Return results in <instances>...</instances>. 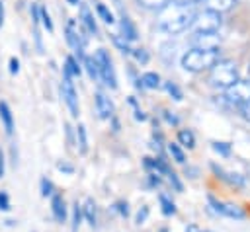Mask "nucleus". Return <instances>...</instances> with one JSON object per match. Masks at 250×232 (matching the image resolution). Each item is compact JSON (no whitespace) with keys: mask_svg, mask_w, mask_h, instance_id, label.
I'll use <instances>...</instances> for the list:
<instances>
[{"mask_svg":"<svg viewBox=\"0 0 250 232\" xmlns=\"http://www.w3.org/2000/svg\"><path fill=\"white\" fill-rule=\"evenodd\" d=\"M4 172H6V160H4V152L0 148V177H4Z\"/></svg>","mask_w":250,"mask_h":232,"instance_id":"79ce46f5","label":"nucleus"},{"mask_svg":"<svg viewBox=\"0 0 250 232\" xmlns=\"http://www.w3.org/2000/svg\"><path fill=\"white\" fill-rule=\"evenodd\" d=\"M211 170H213V174L221 179V181H225V183H229L230 187H244V177L240 175V174H234V172H227L223 166H217V164H211Z\"/></svg>","mask_w":250,"mask_h":232,"instance_id":"9d476101","label":"nucleus"},{"mask_svg":"<svg viewBox=\"0 0 250 232\" xmlns=\"http://www.w3.org/2000/svg\"><path fill=\"white\" fill-rule=\"evenodd\" d=\"M8 68H10V74H18V72H20V60H18L16 57H10Z\"/></svg>","mask_w":250,"mask_h":232,"instance_id":"58836bf2","label":"nucleus"},{"mask_svg":"<svg viewBox=\"0 0 250 232\" xmlns=\"http://www.w3.org/2000/svg\"><path fill=\"white\" fill-rule=\"evenodd\" d=\"M62 72H66V74H70V76H80L82 68L78 66V60H76L74 57H66V62H64V66H62Z\"/></svg>","mask_w":250,"mask_h":232,"instance_id":"5701e85b","label":"nucleus"},{"mask_svg":"<svg viewBox=\"0 0 250 232\" xmlns=\"http://www.w3.org/2000/svg\"><path fill=\"white\" fill-rule=\"evenodd\" d=\"M64 33H66V41H68V45L72 47V51H74L78 57H82V58H84V45H86V35H84V31L78 27V23H76L74 19H70V21L66 23V29H64Z\"/></svg>","mask_w":250,"mask_h":232,"instance_id":"1a4fd4ad","label":"nucleus"},{"mask_svg":"<svg viewBox=\"0 0 250 232\" xmlns=\"http://www.w3.org/2000/svg\"><path fill=\"white\" fill-rule=\"evenodd\" d=\"M178 144L191 150V148L195 146V135H193V131H189V129H180V131H178Z\"/></svg>","mask_w":250,"mask_h":232,"instance_id":"6ab92c4d","label":"nucleus"},{"mask_svg":"<svg viewBox=\"0 0 250 232\" xmlns=\"http://www.w3.org/2000/svg\"><path fill=\"white\" fill-rule=\"evenodd\" d=\"M115 4H117V10H119V19H121L119 23H121V31H123V37H125L127 41H135V39L139 37V31H137L135 23L129 19L127 12H123V8H121L119 0H115Z\"/></svg>","mask_w":250,"mask_h":232,"instance_id":"f8f14e48","label":"nucleus"},{"mask_svg":"<svg viewBox=\"0 0 250 232\" xmlns=\"http://www.w3.org/2000/svg\"><path fill=\"white\" fill-rule=\"evenodd\" d=\"M164 86H166V92H168V94H170V96H172L176 101H180V99H182V90H180V88H178L174 82H166Z\"/></svg>","mask_w":250,"mask_h":232,"instance_id":"473e14b6","label":"nucleus"},{"mask_svg":"<svg viewBox=\"0 0 250 232\" xmlns=\"http://www.w3.org/2000/svg\"><path fill=\"white\" fill-rule=\"evenodd\" d=\"M201 232H215V230H201Z\"/></svg>","mask_w":250,"mask_h":232,"instance_id":"3c124183","label":"nucleus"},{"mask_svg":"<svg viewBox=\"0 0 250 232\" xmlns=\"http://www.w3.org/2000/svg\"><path fill=\"white\" fill-rule=\"evenodd\" d=\"M221 23H223L221 14L211 12V10H201L195 14L191 27L195 29V33H217Z\"/></svg>","mask_w":250,"mask_h":232,"instance_id":"20e7f679","label":"nucleus"},{"mask_svg":"<svg viewBox=\"0 0 250 232\" xmlns=\"http://www.w3.org/2000/svg\"><path fill=\"white\" fill-rule=\"evenodd\" d=\"M66 2L72 4V6H78V4H80V0H66Z\"/></svg>","mask_w":250,"mask_h":232,"instance_id":"8fccbe9b","label":"nucleus"},{"mask_svg":"<svg viewBox=\"0 0 250 232\" xmlns=\"http://www.w3.org/2000/svg\"><path fill=\"white\" fill-rule=\"evenodd\" d=\"M148 213H150V209H148V205H143V207L139 209V213H137V216H135V222H137V224H143V222L146 220V216H148Z\"/></svg>","mask_w":250,"mask_h":232,"instance_id":"c9c22d12","label":"nucleus"},{"mask_svg":"<svg viewBox=\"0 0 250 232\" xmlns=\"http://www.w3.org/2000/svg\"><path fill=\"white\" fill-rule=\"evenodd\" d=\"M82 207L78 205V201L72 205V232H78L80 228V222H82Z\"/></svg>","mask_w":250,"mask_h":232,"instance_id":"bb28decb","label":"nucleus"},{"mask_svg":"<svg viewBox=\"0 0 250 232\" xmlns=\"http://www.w3.org/2000/svg\"><path fill=\"white\" fill-rule=\"evenodd\" d=\"M131 55H133L135 60L141 62V64H146V62H148V53H146V49H133Z\"/></svg>","mask_w":250,"mask_h":232,"instance_id":"72a5a7b5","label":"nucleus"},{"mask_svg":"<svg viewBox=\"0 0 250 232\" xmlns=\"http://www.w3.org/2000/svg\"><path fill=\"white\" fill-rule=\"evenodd\" d=\"M168 179H170V183H172V187H174L176 191H184V185H182V181L178 179V174H176V172H172V174L168 175Z\"/></svg>","mask_w":250,"mask_h":232,"instance_id":"4c0bfd02","label":"nucleus"},{"mask_svg":"<svg viewBox=\"0 0 250 232\" xmlns=\"http://www.w3.org/2000/svg\"><path fill=\"white\" fill-rule=\"evenodd\" d=\"M135 119H139V121H145V119H146V115H145V113H143L139 107H135Z\"/></svg>","mask_w":250,"mask_h":232,"instance_id":"a18cd8bd","label":"nucleus"},{"mask_svg":"<svg viewBox=\"0 0 250 232\" xmlns=\"http://www.w3.org/2000/svg\"><path fill=\"white\" fill-rule=\"evenodd\" d=\"M195 8L189 4H180L176 0H172L170 4H166L162 10H158L156 16V27L168 35H178L182 31H186L188 27H191L193 18H195Z\"/></svg>","mask_w":250,"mask_h":232,"instance_id":"f257e3e1","label":"nucleus"},{"mask_svg":"<svg viewBox=\"0 0 250 232\" xmlns=\"http://www.w3.org/2000/svg\"><path fill=\"white\" fill-rule=\"evenodd\" d=\"M207 203H209V207H211V211H213L215 214H221V216H227V218H234V220L246 218V213H244L238 205H234V203L219 201V199L213 197V195H207Z\"/></svg>","mask_w":250,"mask_h":232,"instance_id":"423d86ee","label":"nucleus"},{"mask_svg":"<svg viewBox=\"0 0 250 232\" xmlns=\"http://www.w3.org/2000/svg\"><path fill=\"white\" fill-rule=\"evenodd\" d=\"M113 43H115V45H117V47H119L123 53H129V55L133 53V49L129 47V41H127L123 35H121V37H119V35H113Z\"/></svg>","mask_w":250,"mask_h":232,"instance_id":"2f4dec72","label":"nucleus"},{"mask_svg":"<svg viewBox=\"0 0 250 232\" xmlns=\"http://www.w3.org/2000/svg\"><path fill=\"white\" fill-rule=\"evenodd\" d=\"M211 146H213V150H215V152H219L221 156H230V144H229V142L213 140V142H211Z\"/></svg>","mask_w":250,"mask_h":232,"instance_id":"c85d7f7f","label":"nucleus"},{"mask_svg":"<svg viewBox=\"0 0 250 232\" xmlns=\"http://www.w3.org/2000/svg\"><path fill=\"white\" fill-rule=\"evenodd\" d=\"M236 2L238 0H203L205 10H211V12H217V14H225V12L232 10Z\"/></svg>","mask_w":250,"mask_h":232,"instance_id":"2eb2a0df","label":"nucleus"},{"mask_svg":"<svg viewBox=\"0 0 250 232\" xmlns=\"http://www.w3.org/2000/svg\"><path fill=\"white\" fill-rule=\"evenodd\" d=\"M57 170H61V172H64V174H72V172H74L72 164H68V162H57Z\"/></svg>","mask_w":250,"mask_h":232,"instance_id":"ea45409f","label":"nucleus"},{"mask_svg":"<svg viewBox=\"0 0 250 232\" xmlns=\"http://www.w3.org/2000/svg\"><path fill=\"white\" fill-rule=\"evenodd\" d=\"M39 14H41V23L45 25V29H47V31H53L55 27H53L51 16H49V12H47V8H45V6H39Z\"/></svg>","mask_w":250,"mask_h":232,"instance_id":"7c9ffc66","label":"nucleus"},{"mask_svg":"<svg viewBox=\"0 0 250 232\" xmlns=\"http://www.w3.org/2000/svg\"><path fill=\"white\" fill-rule=\"evenodd\" d=\"M96 62H98V70H100V78L111 88L115 90L117 88V76H115V70H113V62H111V57L107 55L105 49H98L96 55H94Z\"/></svg>","mask_w":250,"mask_h":232,"instance_id":"39448f33","label":"nucleus"},{"mask_svg":"<svg viewBox=\"0 0 250 232\" xmlns=\"http://www.w3.org/2000/svg\"><path fill=\"white\" fill-rule=\"evenodd\" d=\"M96 111L100 119H111L115 113V105L113 101L104 94V92H96Z\"/></svg>","mask_w":250,"mask_h":232,"instance_id":"9b49d317","label":"nucleus"},{"mask_svg":"<svg viewBox=\"0 0 250 232\" xmlns=\"http://www.w3.org/2000/svg\"><path fill=\"white\" fill-rule=\"evenodd\" d=\"M51 211H53V216L57 222H64L66 220V203H64V197L62 193H53L51 195Z\"/></svg>","mask_w":250,"mask_h":232,"instance_id":"ddd939ff","label":"nucleus"},{"mask_svg":"<svg viewBox=\"0 0 250 232\" xmlns=\"http://www.w3.org/2000/svg\"><path fill=\"white\" fill-rule=\"evenodd\" d=\"M139 82H141V88H148V90L160 88V76H158L156 72H145V74L139 78Z\"/></svg>","mask_w":250,"mask_h":232,"instance_id":"a211bd4d","label":"nucleus"},{"mask_svg":"<svg viewBox=\"0 0 250 232\" xmlns=\"http://www.w3.org/2000/svg\"><path fill=\"white\" fill-rule=\"evenodd\" d=\"M168 152H170V156H172L178 164H184V162H186V154H184V150L180 148L178 142H170V144H168Z\"/></svg>","mask_w":250,"mask_h":232,"instance_id":"a878e982","label":"nucleus"},{"mask_svg":"<svg viewBox=\"0 0 250 232\" xmlns=\"http://www.w3.org/2000/svg\"><path fill=\"white\" fill-rule=\"evenodd\" d=\"M238 80V68L234 64V60L230 58H221L211 70H209V84L215 88H223L227 90L229 86H232Z\"/></svg>","mask_w":250,"mask_h":232,"instance_id":"7ed1b4c3","label":"nucleus"},{"mask_svg":"<svg viewBox=\"0 0 250 232\" xmlns=\"http://www.w3.org/2000/svg\"><path fill=\"white\" fill-rule=\"evenodd\" d=\"M12 209V203H10V195L6 191H0V211H10Z\"/></svg>","mask_w":250,"mask_h":232,"instance_id":"e433bc0d","label":"nucleus"},{"mask_svg":"<svg viewBox=\"0 0 250 232\" xmlns=\"http://www.w3.org/2000/svg\"><path fill=\"white\" fill-rule=\"evenodd\" d=\"M62 74H64V78H62V84H61V96H62V99H64V103H66L70 115H72V117H78V115H80V105H78L76 90H74V86H72V76L66 74V72H62Z\"/></svg>","mask_w":250,"mask_h":232,"instance_id":"0eeeda50","label":"nucleus"},{"mask_svg":"<svg viewBox=\"0 0 250 232\" xmlns=\"http://www.w3.org/2000/svg\"><path fill=\"white\" fill-rule=\"evenodd\" d=\"M10 154H12V164H14V166H18V150H16V146H14V144L10 146Z\"/></svg>","mask_w":250,"mask_h":232,"instance_id":"37998d69","label":"nucleus"},{"mask_svg":"<svg viewBox=\"0 0 250 232\" xmlns=\"http://www.w3.org/2000/svg\"><path fill=\"white\" fill-rule=\"evenodd\" d=\"M240 113H242V117H244L246 121H250V99L240 105Z\"/></svg>","mask_w":250,"mask_h":232,"instance_id":"a19ab883","label":"nucleus"},{"mask_svg":"<svg viewBox=\"0 0 250 232\" xmlns=\"http://www.w3.org/2000/svg\"><path fill=\"white\" fill-rule=\"evenodd\" d=\"M4 25V2L0 0V27Z\"/></svg>","mask_w":250,"mask_h":232,"instance_id":"de8ad7c7","label":"nucleus"},{"mask_svg":"<svg viewBox=\"0 0 250 232\" xmlns=\"http://www.w3.org/2000/svg\"><path fill=\"white\" fill-rule=\"evenodd\" d=\"M76 144H78L80 154L88 152V135H86V127L82 123H78V127H76Z\"/></svg>","mask_w":250,"mask_h":232,"instance_id":"412c9836","label":"nucleus"},{"mask_svg":"<svg viewBox=\"0 0 250 232\" xmlns=\"http://www.w3.org/2000/svg\"><path fill=\"white\" fill-rule=\"evenodd\" d=\"M176 2H180V4H189V6H193V4H197V2H201V0H176Z\"/></svg>","mask_w":250,"mask_h":232,"instance_id":"09e8293b","label":"nucleus"},{"mask_svg":"<svg viewBox=\"0 0 250 232\" xmlns=\"http://www.w3.org/2000/svg\"><path fill=\"white\" fill-rule=\"evenodd\" d=\"M82 214H84V218L88 220V224L94 228V226H96V203H94V199H86V201H84V205H82Z\"/></svg>","mask_w":250,"mask_h":232,"instance_id":"aec40b11","label":"nucleus"},{"mask_svg":"<svg viewBox=\"0 0 250 232\" xmlns=\"http://www.w3.org/2000/svg\"><path fill=\"white\" fill-rule=\"evenodd\" d=\"M219 60H221L219 49H197V47H193L182 57V66L188 72H203V70H211Z\"/></svg>","mask_w":250,"mask_h":232,"instance_id":"f03ea898","label":"nucleus"},{"mask_svg":"<svg viewBox=\"0 0 250 232\" xmlns=\"http://www.w3.org/2000/svg\"><path fill=\"white\" fill-rule=\"evenodd\" d=\"M225 97L227 101L234 103V105H242L250 99V80H236L232 86H229L225 90Z\"/></svg>","mask_w":250,"mask_h":232,"instance_id":"6e6552de","label":"nucleus"},{"mask_svg":"<svg viewBox=\"0 0 250 232\" xmlns=\"http://www.w3.org/2000/svg\"><path fill=\"white\" fill-rule=\"evenodd\" d=\"M195 45L197 49H219L221 37L217 33H195Z\"/></svg>","mask_w":250,"mask_h":232,"instance_id":"4468645a","label":"nucleus"},{"mask_svg":"<svg viewBox=\"0 0 250 232\" xmlns=\"http://www.w3.org/2000/svg\"><path fill=\"white\" fill-rule=\"evenodd\" d=\"M84 66H86V70H88V74H90V78H92V80H98V78H100L98 62H96V58H94V57H86V55H84Z\"/></svg>","mask_w":250,"mask_h":232,"instance_id":"b1692460","label":"nucleus"},{"mask_svg":"<svg viewBox=\"0 0 250 232\" xmlns=\"http://www.w3.org/2000/svg\"><path fill=\"white\" fill-rule=\"evenodd\" d=\"M158 201H160V207H162V214H166V216H174L176 213H178V209H176V205H174V201L172 199H168L166 195H158Z\"/></svg>","mask_w":250,"mask_h":232,"instance_id":"4be33fe9","label":"nucleus"},{"mask_svg":"<svg viewBox=\"0 0 250 232\" xmlns=\"http://www.w3.org/2000/svg\"><path fill=\"white\" fill-rule=\"evenodd\" d=\"M143 8H148V10H162L166 4H170L172 0H137Z\"/></svg>","mask_w":250,"mask_h":232,"instance_id":"cd10ccee","label":"nucleus"},{"mask_svg":"<svg viewBox=\"0 0 250 232\" xmlns=\"http://www.w3.org/2000/svg\"><path fill=\"white\" fill-rule=\"evenodd\" d=\"M39 185H41V195H43V197H51V195L55 193V185H53V181H51V179L41 177Z\"/></svg>","mask_w":250,"mask_h":232,"instance_id":"c756f323","label":"nucleus"},{"mask_svg":"<svg viewBox=\"0 0 250 232\" xmlns=\"http://www.w3.org/2000/svg\"><path fill=\"white\" fill-rule=\"evenodd\" d=\"M0 121L6 129V135H12L14 133V115H12L10 105L4 99H0Z\"/></svg>","mask_w":250,"mask_h":232,"instance_id":"dca6fc26","label":"nucleus"},{"mask_svg":"<svg viewBox=\"0 0 250 232\" xmlns=\"http://www.w3.org/2000/svg\"><path fill=\"white\" fill-rule=\"evenodd\" d=\"M164 117H166V121H168V123H172V125H178V117L170 115L168 111H164Z\"/></svg>","mask_w":250,"mask_h":232,"instance_id":"c03bdc74","label":"nucleus"},{"mask_svg":"<svg viewBox=\"0 0 250 232\" xmlns=\"http://www.w3.org/2000/svg\"><path fill=\"white\" fill-rule=\"evenodd\" d=\"M80 21H82V25L86 27V31H90V33H94V35L98 33V25H96V19H94V16H92L88 4H80Z\"/></svg>","mask_w":250,"mask_h":232,"instance_id":"f3484780","label":"nucleus"},{"mask_svg":"<svg viewBox=\"0 0 250 232\" xmlns=\"http://www.w3.org/2000/svg\"><path fill=\"white\" fill-rule=\"evenodd\" d=\"M113 209H115L121 216H125V218L129 216V205H127V201H115V203H113Z\"/></svg>","mask_w":250,"mask_h":232,"instance_id":"f704fd0d","label":"nucleus"},{"mask_svg":"<svg viewBox=\"0 0 250 232\" xmlns=\"http://www.w3.org/2000/svg\"><path fill=\"white\" fill-rule=\"evenodd\" d=\"M186 232H201V228L197 224H188L186 226Z\"/></svg>","mask_w":250,"mask_h":232,"instance_id":"49530a36","label":"nucleus"},{"mask_svg":"<svg viewBox=\"0 0 250 232\" xmlns=\"http://www.w3.org/2000/svg\"><path fill=\"white\" fill-rule=\"evenodd\" d=\"M96 12H98V16L105 21V23H113L115 21V18H113V14H111V10L105 6V4H102V2H96Z\"/></svg>","mask_w":250,"mask_h":232,"instance_id":"393cba45","label":"nucleus"}]
</instances>
